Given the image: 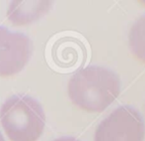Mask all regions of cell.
<instances>
[{"label": "cell", "instance_id": "6da1fadb", "mask_svg": "<svg viewBox=\"0 0 145 141\" xmlns=\"http://www.w3.org/2000/svg\"><path fill=\"white\" fill-rule=\"evenodd\" d=\"M120 91L118 75L104 67L88 66L69 79L67 93L71 103L87 112H101L113 103Z\"/></svg>", "mask_w": 145, "mask_h": 141}, {"label": "cell", "instance_id": "7a4b0ae2", "mask_svg": "<svg viewBox=\"0 0 145 141\" xmlns=\"http://www.w3.org/2000/svg\"><path fill=\"white\" fill-rule=\"evenodd\" d=\"M46 122L42 105L30 95H12L0 107L1 128L10 141H38Z\"/></svg>", "mask_w": 145, "mask_h": 141}, {"label": "cell", "instance_id": "3957f363", "mask_svg": "<svg viewBox=\"0 0 145 141\" xmlns=\"http://www.w3.org/2000/svg\"><path fill=\"white\" fill-rule=\"evenodd\" d=\"M145 126L137 110L120 106L97 126L94 141H143Z\"/></svg>", "mask_w": 145, "mask_h": 141}, {"label": "cell", "instance_id": "277c9868", "mask_svg": "<svg viewBox=\"0 0 145 141\" xmlns=\"http://www.w3.org/2000/svg\"><path fill=\"white\" fill-rule=\"evenodd\" d=\"M33 50V42L26 34L0 26V77H11L23 71Z\"/></svg>", "mask_w": 145, "mask_h": 141}, {"label": "cell", "instance_id": "5b68a950", "mask_svg": "<svg viewBox=\"0 0 145 141\" xmlns=\"http://www.w3.org/2000/svg\"><path fill=\"white\" fill-rule=\"evenodd\" d=\"M52 1L48 0H15L7 7L6 16L15 27H24L42 19L50 12Z\"/></svg>", "mask_w": 145, "mask_h": 141}, {"label": "cell", "instance_id": "8992f818", "mask_svg": "<svg viewBox=\"0 0 145 141\" xmlns=\"http://www.w3.org/2000/svg\"><path fill=\"white\" fill-rule=\"evenodd\" d=\"M128 43L134 58L145 64V15L132 24L128 33Z\"/></svg>", "mask_w": 145, "mask_h": 141}, {"label": "cell", "instance_id": "52a82bcc", "mask_svg": "<svg viewBox=\"0 0 145 141\" xmlns=\"http://www.w3.org/2000/svg\"><path fill=\"white\" fill-rule=\"evenodd\" d=\"M52 141H80V140L76 139L74 137H70V136H62V137L56 138V139Z\"/></svg>", "mask_w": 145, "mask_h": 141}, {"label": "cell", "instance_id": "ba28073f", "mask_svg": "<svg viewBox=\"0 0 145 141\" xmlns=\"http://www.w3.org/2000/svg\"><path fill=\"white\" fill-rule=\"evenodd\" d=\"M0 141H6L5 137H4L3 133H2V131H1V129H0Z\"/></svg>", "mask_w": 145, "mask_h": 141}]
</instances>
